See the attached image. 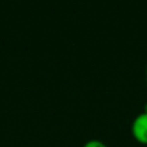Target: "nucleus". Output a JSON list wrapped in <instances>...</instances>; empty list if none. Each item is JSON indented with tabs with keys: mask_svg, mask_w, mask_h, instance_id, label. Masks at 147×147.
Listing matches in <instances>:
<instances>
[{
	"mask_svg": "<svg viewBox=\"0 0 147 147\" xmlns=\"http://www.w3.org/2000/svg\"><path fill=\"white\" fill-rule=\"evenodd\" d=\"M83 147H107V146L99 140H90V141H88Z\"/></svg>",
	"mask_w": 147,
	"mask_h": 147,
	"instance_id": "2",
	"label": "nucleus"
},
{
	"mask_svg": "<svg viewBox=\"0 0 147 147\" xmlns=\"http://www.w3.org/2000/svg\"><path fill=\"white\" fill-rule=\"evenodd\" d=\"M132 134L137 142L147 145V114H140L132 123Z\"/></svg>",
	"mask_w": 147,
	"mask_h": 147,
	"instance_id": "1",
	"label": "nucleus"
},
{
	"mask_svg": "<svg viewBox=\"0 0 147 147\" xmlns=\"http://www.w3.org/2000/svg\"><path fill=\"white\" fill-rule=\"evenodd\" d=\"M143 110H145V111H143V112H146V114H147V103L145 105V107H143Z\"/></svg>",
	"mask_w": 147,
	"mask_h": 147,
	"instance_id": "3",
	"label": "nucleus"
}]
</instances>
